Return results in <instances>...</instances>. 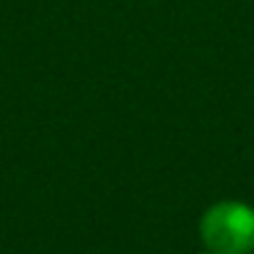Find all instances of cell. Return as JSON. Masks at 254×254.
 Wrapping results in <instances>:
<instances>
[{
    "label": "cell",
    "mask_w": 254,
    "mask_h": 254,
    "mask_svg": "<svg viewBox=\"0 0 254 254\" xmlns=\"http://www.w3.org/2000/svg\"><path fill=\"white\" fill-rule=\"evenodd\" d=\"M199 234L214 254H249L254 249V209L234 199L217 202L202 214Z\"/></svg>",
    "instance_id": "obj_1"
},
{
    "label": "cell",
    "mask_w": 254,
    "mask_h": 254,
    "mask_svg": "<svg viewBox=\"0 0 254 254\" xmlns=\"http://www.w3.org/2000/svg\"><path fill=\"white\" fill-rule=\"evenodd\" d=\"M209 254H214V252H209Z\"/></svg>",
    "instance_id": "obj_2"
}]
</instances>
